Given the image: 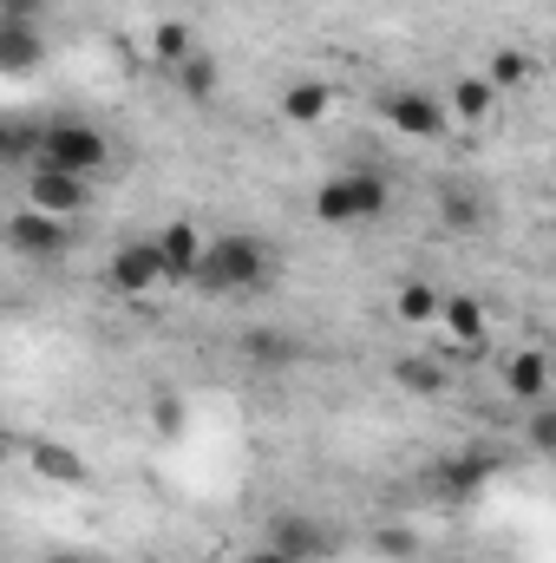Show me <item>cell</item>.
Masks as SVG:
<instances>
[{"mask_svg": "<svg viewBox=\"0 0 556 563\" xmlns=\"http://www.w3.org/2000/svg\"><path fill=\"white\" fill-rule=\"evenodd\" d=\"M393 308H400V321H407V328H425V321L438 314V288H432V282H419V276H407V282H400V295H393Z\"/></svg>", "mask_w": 556, "mask_h": 563, "instance_id": "22", "label": "cell"}, {"mask_svg": "<svg viewBox=\"0 0 556 563\" xmlns=\"http://www.w3.org/2000/svg\"><path fill=\"white\" fill-rule=\"evenodd\" d=\"M170 79H177V92H184V99H197V106H203V99H216V59H210L203 46H197L190 59H177V66H170Z\"/></svg>", "mask_w": 556, "mask_h": 563, "instance_id": "20", "label": "cell"}, {"mask_svg": "<svg viewBox=\"0 0 556 563\" xmlns=\"http://www.w3.org/2000/svg\"><path fill=\"white\" fill-rule=\"evenodd\" d=\"M269 551H281L288 563H314L327 551V531L314 525V518H294V511H281L276 525H269Z\"/></svg>", "mask_w": 556, "mask_h": 563, "instance_id": "11", "label": "cell"}, {"mask_svg": "<svg viewBox=\"0 0 556 563\" xmlns=\"http://www.w3.org/2000/svg\"><path fill=\"white\" fill-rule=\"evenodd\" d=\"M243 563H288V558H281V551H269V544H256V551H249Z\"/></svg>", "mask_w": 556, "mask_h": 563, "instance_id": "30", "label": "cell"}, {"mask_svg": "<svg viewBox=\"0 0 556 563\" xmlns=\"http://www.w3.org/2000/svg\"><path fill=\"white\" fill-rule=\"evenodd\" d=\"M40 59H46V40H40V26L0 20V73H33Z\"/></svg>", "mask_w": 556, "mask_h": 563, "instance_id": "13", "label": "cell"}, {"mask_svg": "<svg viewBox=\"0 0 556 563\" xmlns=\"http://www.w3.org/2000/svg\"><path fill=\"white\" fill-rule=\"evenodd\" d=\"M491 472H498V459H491V452H458V459H445V465L432 472V485H438V498L465 505V498H478V492L491 485Z\"/></svg>", "mask_w": 556, "mask_h": 563, "instance_id": "10", "label": "cell"}, {"mask_svg": "<svg viewBox=\"0 0 556 563\" xmlns=\"http://www.w3.org/2000/svg\"><path fill=\"white\" fill-rule=\"evenodd\" d=\"M190 53H197V26H190V20H177V13H170V20H157V26H151V59H157L164 73H170L177 59H190Z\"/></svg>", "mask_w": 556, "mask_h": 563, "instance_id": "18", "label": "cell"}, {"mask_svg": "<svg viewBox=\"0 0 556 563\" xmlns=\"http://www.w3.org/2000/svg\"><path fill=\"white\" fill-rule=\"evenodd\" d=\"M46 0H0V20H20V26H40Z\"/></svg>", "mask_w": 556, "mask_h": 563, "instance_id": "27", "label": "cell"}, {"mask_svg": "<svg viewBox=\"0 0 556 563\" xmlns=\"http://www.w3.org/2000/svg\"><path fill=\"white\" fill-rule=\"evenodd\" d=\"M491 106H498V92H491L478 73H465V79L452 86V106H445V119H465V125H478V119H491Z\"/></svg>", "mask_w": 556, "mask_h": 563, "instance_id": "21", "label": "cell"}, {"mask_svg": "<svg viewBox=\"0 0 556 563\" xmlns=\"http://www.w3.org/2000/svg\"><path fill=\"white\" fill-rule=\"evenodd\" d=\"M269 276H276L269 243L249 236V230H236V236L203 243V263H197L190 288H203V295H256V288H269Z\"/></svg>", "mask_w": 556, "mask_h": 563, "instance_id": "1", "label": "cell"}, {"mask_svg": "<svg viewBox=\"0 0 556 563\" xmlns=\"http://www.w3.org/2000/svg\"><path fill=\"white\" fill-rule=\"evenodd\" d=\"M105 282H112L119 295H151V288H164L157 243H151V236H144V243H119V250H112V263H105Z\"/></svg>", "mask_w": 556, "mask_h": 563, "instance_id": "6", "label": "cell"}, {"mask_svg": "<svg viewBox=\"0 0 556 563\" xmlns=\"http://www.w3.org/2000/svg\"><path fill=\"white\" fill-rule=\"evenodd\" d=\"M504 394H511V400H524V407L551 400V354H544V347L511 354V367H504Z\"/></svg>", "mask_w": 556, "mask_h": 563, "instance_id": "12", "label": "cell"}, {"mask_svg": "<svg viewBox=\"0 0 556 563\" xmlns=\"http://www.w3.org/2000/svg\"><path fill=\"white\" fill-rule=\"evenodd\" d=\"M432 321H445L458 347H485V308L471 295H438V314Z\"/></svg>", "mask_w": 556, "mask_h": 563, "instance_id": "15", "label": "cell"}, {"mask_svg": "<svg viewBox=\"0 0 556 563\" xmlns=\"http://www.w3.org/2000/svg\"><path fill=\"white\" fill-rule=\"evenodd\" d=\"M243 361H256V367H294L301 361V341L288 328H249L243 334Z\"/></svg>", "mask_w": 556, "mask_h": 563, "instance_id": "16", "label": "cell"}, {"mask_svg": "<svg viewBox=\"0 0 556 563\" xmlns=\"http://www.w3.org/2000/svg\"><path fill=\"white\" fill-rule=\"evenodd\" d=\"M393 380H400L407 394H419V400H432V394H445V374H438L432 361H393Z\"/></svg>", "mask_w": 556, "mask_h": 563, "instance_id": "23", "label": "cell"}, {"mask_svg": "<svg viewBox=\"0 0 556 563\" xmlns=\"http://www.w3.org/2000/svg\"><path fill=\"white\" fill-rule=\"evenodd\" d=\"M327 112H334V92H327L321 79H294V86L281 92V119H288V125H321Z\"/></svg>", "mask_w": 556, "mask_h": 563, "instance_id": "14", "label": "cell"}, {"mask_svg": "<svg viewBox=\"0 0 556 563\" xmlns=\"http://www.w3.org/2000/svg\"><path fill=\"white\" fill-rule=\"evenodd\" d=\"M151 420H157V432H164V439H177L190 413H184V400H177L170 387H157V400H151Z\"/></svg>", "mask_w": 556, "mask_h": 563, "instance_id": "25", "label": "cell"}, {"mask_svg": "<svg viewBox=\"0 0 556 563\" xmlns=\"http://www.w3.org/2000/svg\"><path fill=\"white\" fill-rule=\"evenodd\" d=\"M0 230H7V250H13V256H33V263L59 256V250L73 243V230H66L59 217H40V210H13Z\"/></svg>", "mask_w": 556, "mask_h": 563, "instance_id": "5", "label": "cell"}, {"mask_svg": "<svg viewBox=\"0 0 556 563\" xmlns=\"http://www.w3.org/2000/svg\"><path fill=\"white\" fill-rule=\"evenodd\" d=\"M26 465H33V478H46V485H92L86 452H73L66 439H26Z\"/></svg>", "mask_w": 556, "mask_h": 563, "instance_id": "9", "label": "cell"}, {"mask_svg": "<svg viewBox=\"0 0 556 563\" xmlns=\"http://www.w3.org/2000/svg\"><path fill=\"white\" fill-rule=\"evenodd\" d=\"M26 210H40V217H59V223H73L86 203H92V184L86 177H73V170H53V164H26Z\"/></svg>", "mask_w": 556, "mask_h": 563, "instance_id": "4", "label": "cell"}, {"mask_svg": "<svg viewBox=\"0 0 556 563\" xmlns=\"http://www.w3.org/2000/svg\"><path fill=\"white\" fill-rule=\"evenodd\" d=\"M151 243H157V263H164V288H190L197 263H203V230H190V223H164Z\"/></svg>", "mask_w": 556, "mask_h": 563, "instance_id": "8", "label": "cell"}, {"mask_svg": "<svg viewBox=\"0 0 556 563\" xmlns=\"http://www.w3.org/2000/svg\"><path fill=\"white\" fill-rule=\"evenodd\" d=\"M197 563H216V558H197Z\"/></svg>", "mask_w": 556, "mask_h": 563, "instance_id": "31", "label": "cell"}, {"mask_svg": "<svg viewBox=\"0 0 556 563\" xmlns=\"http://www.w3.org/2000/svg\"><path fill=\"white\" fill-rule=\"evenodd\" d=\"M13 164V119H0V170Z\"/></svg>", "mask_w": 556, "mask_h": 563, "instance_id": "28", "label": "cell"}, {"mask_svg": "<svg viewBox=\"0 0 556 563\" xmlns=\"http://www.w3.org/2000/svg\"><path fill=\"white\" fill-rule=\"evenodd\" d=\"M387 203H393V190H387L380 170H341V177H321V190H314V223L354 230V223L387 217Z\"/></svg>", "mask_w": 556, "mask_h": 563, "instance_id": "2", "label": "cell"}, {"mask_svg": "<svg viewBox=\"0 0 556 563\" xmlns=\"http://www.w3.org/2000/svg\"><path fill=\"white\" fill-rule=\"evenodd\" d=\"M478 79H485L491 92H524V86L537 79V59H531V53H518V46H498V53H491V66H485Z\"/></svg>", "mask_w": 556, "mask_h": 563, "instance_id": "17", "label": "cell"}, {"mask_svg": "<svg viewBox=\"0 0 556 563\" xmlns=\"http://www.w3.org/2000/svg\"><path fill=\"white\" fill-rule=\"evenodd\" d=\"M40 563H99V558H86V551H46Z\"/></svg>", "mask_w": 556, "mask_h": 563, "instance_id": "29", "label": "cell"}, {"mask_svg": "<svg viewBox=\"0 0 556 563\" xmlns=\"http://www.w3.org/2000/svg\"><path fill=\"white\" fill-rule=\"evenodd\" d=\"M438 217H445V230H458V236H478V230H485V203H478L465 184H445V190H438Z\"/></svg>", "mask_w": 556, "mask_h": 563, "instance_id": "19", "label": "cell"}, {"mask_svg": "<svg viewBox=\"0 0 556 563\" xmlns=\"http://www.w3.org/2000/svg\"><path fill=\"white\" fill-rule=\"evenodd\" d=\"M524 445H531V452H556V407L551 400L531 407V420H524Z\"/></svg>", "mask_w": 556, "mask_h": 563, "instance_id": "24", "label": "cell"}, {"mask_svg": "<svg viewBox=\"0 0 556 563\" xmlns=\"http://www.w3.org/2000/svg\"><path fill=\"white\" fill-rule=\"evenodd\" d=\"M40 157V119H13V164Z\"/></svg>", "mask_w": 556, "mask_h": 563, "instance_id": "26", "label": "cell"}, {"mask_svg": "<svg viewBox=\"0 0 556 563\" xmlns=\"http://www.w3.org/2000/svg\"><path fill=\"white\" fill-rule=\"evenodd\" d=\"M380 112L407 132V139H438V132H452V119H445V99H432V92H387L380 99Z\"/></svg>", "mask_w": 556, "mask_h": 563, "instance_id": "7", "label": "cell"}, {"mask_svg": "<svg viewBox=\"0 0 556 563\" xmlns=\"http://www.w3.org/2000/svg\"><path fill=\"white\" fill-rule=\"evenodd\" d=\"M33 164H53V170H73V177H99L112 164V139L86 119H40V157Z\"/></svg>", "mask_w": 556, "mask_h": 563, "instance_id": "3", "label": "cell"}]
</instances>
